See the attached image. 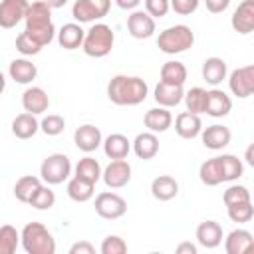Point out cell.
<instances>
[{
  "label": "cell",
  "mask_w": 254,
  "mask_h": 254,
  "mask_svg": "<svg viewBox=\"0 0 254 254\" xmlns=\"http://www.w3.org/2000/svg\"><path fill=\"white\" fill-rule=\"evenodd\" d=\"M22 248L26 254H54L56 240L42 222H28L22 228Z\"/></svg>",
  "instance_id": "obj_4"
},
{
  "label": "cell",
  "mask_w": 254,
  "mask_h": 254,
  "mask_svg": "<svg viewBox=\"0 0 254 254\" xmlns=\"http://www.w3.org/2000/svg\"><path fill=\"white\" fill-rule=\"evenodd\" d=\"M46 2L50 4L52 10H56V8H64V6L67 4V0H46Z\"/></svg>",
  "instance_id": "obj_51"
},
{
  "label": "cell",
  "mask_w": 254,
  "mask_h": 254,
  "mask_svg": "<svg viewBox=\"0 0 254 254\" xmlns=\"http://www.w3.org/2000/svg\"><path fill=\"white\" fill-rule=\"evenodd\" d=\"M206 4V10L212 12V14H222L228 6H230V0H204Z\"/></svg>",
  "instance_id": "obj_47"
},
{
  "label": "cell",
  "mask_w": 254,
  "mask_h": 254,
  "mask_svg": "<svg viewBox=\"0 0 254 254\" xmlns=\"http://www.w3.org/2000/svg\"><path fill=\"white\" fill-rule=\"evenodd\" d=\"M99 252L101 254H125L127 252V242L117 234H109V236L103 238V242L99 246Z\"/></svg>",
  "instance_id": "obj_43"
},
{
  "label": "cell",
  "mask_w": 254,
  "mask_h": 254,
  "mask_svg": "<svg viewBox=\"0 0 254 254\" xmlns=\"http://www.w3.org/2000/svg\"><path fill=\"white\" fill-rule=\"evenodd\" d=\"M228 87H230L232 95H236L238 99H246V97L254 95V64L242 65V67H236L234 71H230Z\"/></svg>",
  "instance_id": "obj_9"
},
{
  "label": "cell",
  "mask_w": 254,
  "mask_h": 254,
  "mask_svg": "<svg viewBox=\"0 0 254 254\" xmlns=\"http://www.w3.org/2000/svg\"><path fill=\"white\" fill-rule=\"evenodd\" d=\"M192 44H194V32L187 24L169 26L163 32H159V36H157V48L169 56L183 54V52L190 50Z\"/></svg>",
  "instance_id": "obj_3"
},
{
  "label": "cell",
  "mask_w": 254,
  "mask_h": 254,
  "mask_svg": "<svg viewBox=\"0 0 254 254\" xmlns=\"http://www.w3.org/2000/svg\"><path fill=\"white\" fill-rule=\"evenodd\" d=\"M206 89L204 87H190L189 91H185V105L187 111L190 113H204L206 109Z\"/></svg>",
  "instance_id": "obj_37"
},
{
  "label": "cell",
  "mask_w": 254,
  "mask_h": 254,
  "mask_svg": "<svg viewBox=\"0 0 254 254\" xmlns=\"http://www.w3.org/2000/svg\"><path fill=\"white\" fill-rule=\"evenodd\" d=\"M200 0H171V10H175L181 16H190L196 12Z\"/></svg>",
  "instance_id": "obj_45"
},
{
  "label": "cell",
  "mask_w": 254,
  "mask_h": 254,
  "mask_svg": "<svg viewBox=\"0 0 254 254\" xmlns=\"http://www.w3.org/2000/svg\"><path fill=\"white\" fill-rule=\"evenodd\" d=\"M232 139V133L226 125H220V123H214V125H208L206 129H202L200 133V141L206 149L210 151H220L224 149Z\"/></svg>",
  "instance_id": "obj_15"
},
{
  "label": "cell",
  "mask_w": 254,
  "mask_h": 254,
  "mask_svg": "<svg viewBox=\"0 0 254 254\" xmlns=\"http://www.w3.org/2000/svg\"><path fill=\"white\" fill-rule=\"evenodd\" d=\"M230 26L240 36L254 32V0H242L230 16Z\"/></svg>",
  "instance_id": "obj_13"
},
{
  "label": "cell",
  "mask_w": 254,
  "mask_h": 254,
  "mask_svg": "<svg viewBox=\"0 0 254 254\" xmlns=\"http://www.w3.org/2000/svg\"><path fill=\"white\" fill-rule=\"evenodd\" d=\"M85 32H87V30H83L81 24H77V22L64 24V26L58 30V44H60L64 50H77V48L83 46Z\"/></svg>",
  "instance_id": "obj_21"
},
{
  "label": "cell",
  "mask_w": 254,
  "mask_h": 254,
  "mask_svg": "<svg viewBox=\"0 0 254 254\" xmlns=\"http://www.w3.org/2000/svg\"><path fill=\"white\" fill-rule=\"evenodd\" d=\"M151 194L157 200H171L179 194V183L171 175H159L151 183Z\"/></svg>",
  "instance_id": "obj_28"
},
{
  "label": "cell",
  "mask_w": 254,
  "mask_h": 254,
  "mask_svg": "<svg viewBox=\"0 0 254 254\" xmlns=\"http://www.w3.org/2000/svg\"><path fill=\"white\" fill-rule=\"evenodd\" d=\"M71 175V161L64 153L48 155L40 165V177L46 185H62Z\"/></svg>",
  "instance_id": "obj_6"
},
{
  "label": "cell",
  "mask_w": 254,
  "mask_h": 254,
  "mask_svg": "<svg viewBox=\"0 0 254 254\" xmlns=\"http://www.w3.org/2000/svg\"><path fill=\"white\" fill-rule=\"evenodd\" d=\"M145 10L157 20L165 18L171 10V0H145Z\"/></svg>",
  "instance_id": "obj_44"
},
{
  "label": "cell",
  "mask_w": 254,
  "mask_h": 254,
  "mask_svg": "<svg viewBox=\"0 0 254 254\" xmlns=\"http://www.w3.org/2000/svg\"><path fill=\"white\" fill-rule=\"evenodd\" d=\"M226 212H228V218L232 222H238V224H246L254 218V206H252V200H246V202H238V204H232V206H226Z\"/></svg>",
  "instance_id": "obj_38"
},
{
  "label": "cell",
  "mask_w": 254,
  "mask_h": 254,
  "mask_svg": "<svg viewBox=\"0 0 254 254\" xmlns=\"http://www.w3.org/2000/svg\"><path fill=\"white\" fill-rule=\"evenodd\" d=\"M161 81L171 83V85H185L187 81V67L183 62L169 60L161 67Z\"/></svg>",
  "instance_id": "obj_33"
},
{
  "label": "cell",
  "mask_w": 254,
  "mask_h": 254,
  "mask_svg": "<svg viewBox=\"0 0 254 254\" xmlns=\"http://www.w3.org/2000/svg\"><path fill=\"white\" fill-rule=\"evenodd\" d=\"M250 252H254V242L250 244V248H248V252H246V254H250Z\"/></svg>",
  "instance_id": "obj_52"
},
{
  "label": "cell",
  "mask_w": 254,
  "mask_h": 254,
  "mask_svg": "<svg viewBox=\"0 0 254 254\" xmlns=\"http://www.w3.org/2000/svg\"><path fill=\"white\" fill-rule=\"evenodd\" d=\"M42 44L40 42H36L28 32H20L18 36H16V50L22 54V56H36V54H40L42 52Z\"/></svg>",
  "instance_id": "obj_41"
},
{
  "label": "cell",
  "mask_w": 254,
  "mask_h": 254,
  "mask_svg": "<svg viewBox=\"0 0 254 254\" xmlns=\"http://www.w3.org/2000/svg\"><path fill=\"white\" fill-rule=\"evenodd\" d=\"M95 212L105 220H117L127 212V200L111 190H103L95 196Z\"/></svg>",
  "instance_id": "obj_8"
},
{
  "label": "cell",
  "mask_w": 254,
  "mask_h": 254,
  "mask_svg": "<svg viewBox=\"0 0 254 254\" xmlns=\"http://www.w3.org/2000/svg\"><path fill=\"white\" fill-rule=\"evenodd\" d=\"M115 4H117L121 10H135V8L141 4V0H115Z\"/></svg>",
  "instance_id": "obj_49"
},
{
  "label": "cell",
  "mask_w": 254,
  "mask_h": 254,
  "mask_svg": "<svg viewBox=\"0 0 254 254\" xmlns=\"http://www.w3.org/2000/svg\"><path fill=\"white\" fill-rule=\"evenodd\" d=\"M155 18L147 10H133L127 16V32L135 40H147L155 34Z\"/></svg>",
  "instance_id": "obj_10"
},
{
  "label": "cell",
  "mask_w": 254,
  "mask_h": 254,
  "mask_svg": "<svg viewBox=\"0 0 254 254\" xmlns=\"http://www.w3.org/2000/svg\"><path fill=\"white\" fill-rule=\"evenodd\" d=\"M220 159V167H222V179L224 183H230V181H236L244 175V163L236 157V155H218Z\"/></svg>",
  "instance_id": "obj_35"
},
{
  "label": "cell",
  "mask_w": 254,
  "mask_h": 254,
  "mask_svg": "<svg viewBox=\"0 0 254 254\" xmlns=\"http://www.w3.org/2000/svg\"><path fill=\"white\" fill-rule=\"evenodd\" d=\"M42 187V179L34 177V175H24L16 181L14 185V196L20 200V202H26L30 204L32 196L38 192V189Z\"/></svg>",
  "instance_id": "obj_32"
},
{
  "label": "cell",
  "mask_w": 254,
  "mask_h": 254,
  "mask_svg": "<svg viewBox=\"0 0 254 254\" xmlns=\"http://www.w3.org/2000/svg\"><path fill=\"white\" fill-rule=\"evenodd\" d=\"M111 0H75L71 6V16L75 22H95L109 14Z\"/></svg>",
  "instance_id": "obj_7"
},
{
  "label": "cell",
  "mask_w": 254,
  "mask_h": 254,
  "mask_svg": "<svg viewBox=\"0 0 254 254\" xmlns=\"http://www.w3.org/2000/svg\"><path fill=\"white\" fill-rule=\"evenodd\" d=\"M222 200H224L226 206H232V204H238V202L252 200V194H250V190H248L244 185H230V187L224 190Z\"/></svg>",
  "instance_id": "obj_40"
},
{
  "label": "cell",
  "mask_w": 254,
  "mask_h": 254,
  "mask_svg": "<svg viewBox=\"0 0 254 254\" xmlns=\"http://www.w3.org/2000/svg\"><path fill=\"white\" fill-rule=\"evenodd\" d=\"M73 173H75V177H81V179H85V181H89V183H97V181L103 177L101 165H99V161L93 159V157H83V159H79L77 165H75V169H73Z\"/></svg>",
  "instance_id": "obj_34"
},
{
  "label": "cell",
  "mask_w": 254,
  "mask_h": 254,
  "mask_svg": "<svg viewBox=\"0 0 254 254\" xmlns=\"http://www.w3.org/2000/svg\"><path fill=\"white\" fill-rule=\"evenodd\" d=\"M143 123L147 127V131H153V133H165L171 125H173V115L167 107H153L145 113L143 117Z\"/></svg>",
  "instance_id": "obj_25"
},
{
  "label": "cell",
  "mask_w": 254,
  "mask_h": 254,
  "mask_svg": "<svg viewBox=\"0 0 254 254\" xmlns=\"http://www.w3.org/2000/svg\"><path fill=\"white\" fill-rule=\"evenodd\" d=\"M103 183L107 189H121L131 181V165L125 159H111L103 169Z\"/></svg>",
  "instance_id": "obj_11"
},
{
  "label": "cell",
  "mask_w": 254,
  "mask_h": 254,
  "mask_svg": "<svg viewBox=\"0 0 254 254\" xmlns=\"http://www.w3.org/2000/svg\"><path fill=\"white\" fill-rule=\"evenodd\" d=\"M133 153L143 159L149 161L159 153V137L153 131H143L133 139Z\"/></svg>",
  "instance_id": "obj_24"
},
{
  "label": "cell",
  "mask_w": 254,
  "mask_h": 254,
  "mask_svg": "<svg viewBox=\"0 0 254 254\" xmlns=\"http://www.w3.org/2000/svg\"><path fill=\"white\" fill-rule=\"evenodd\" d=\"M64 129H65V119H64L62 115L52 113V115H46V117L40 121V131L46 133L48 137H56V135L64 133Z\"/></svg>",
  "instance_id": "obj_42"
},
{
  "label": "cell",
  "mask_w": 254,
  "mask_h": 254,
  "mask_svg": "<svg viewBox=\"0 0 254 254\" xmlns=\"http://www.w3.org/2000/svg\"><path fill=\"white\" fill-rule=\"evenodd\" d=\"M244 161L254 169V143H250V145L246 147V151H244Z\"/></svg>",
  "instance_id": "obj_50"
},
{
  "label": "cell",
  "mask_w": 254,
  "mask_h": 254,
  "mask_svg": "<svg viewBox=\"0 0 254 254\" xmlns=\"http://www.w3.org/2000/svg\"><path fill=\"white\" fill-rule=\"evenodd\" d=\"M26 28L24 32H28L36 42H40L44 48L50 46L56 38V26L52 22V8L46 0H36L30 4L28 14H26Z\"/></svg>",
  "instance_id": "obj_2"
},
{
  "label": "cell",
  "mask_w": 254,
  "mask_h": 254,
  "mask_svg": "<svg viewBox=\"0 0 254 254\" xmlns=\"http://www.w3.org/2000/svg\"><path fill=\"white\" fill-rule=\"evenodd\" d=\"M230 111H232V99H230V95L226 91L218 89V87L208 89L204 113L210 115V117H226Z\"/></svg>",
  "instance_id": "obj_16"
},
{
  "label": "cell",
  "mask_w": 254,
  "mask_h": 254,
  "mask_svg": "<svg viewBox=\"0 0 254 254\" xmlns=\"http://www.w3.org/2000/svg\"><path fill=\"white\" fill-rule=\"evenodd\" d=\"M8 73H10V77H12L16 83L28 85V83H32V81L36 79L38 67H36V64H32V62L26 60V58H16V60L10 62Z\"/></svg>",
  "instance_id": "obj_23"
},
{
  "label": "cell",
  "mask_w": 254,
  "mask_h": 254,
  "mask_svg": "<svg viewBox=\"0 0 254 254\" xmlns=\"http://www.w3.org/2000/svg\"><path fill=\"white\" fill-rule=\"evenodd\" d=\"M198 179L206 187H216V185L224 183L220 159L218 157H212V159H206L204 163H200V167H198Z\"/></svg>",
  "instance_id": "obj_30"
},
{
  "label": "cell",
  "mask_w": 254,
  "mask_h": 254,
  "mask_svg": "<svg viewBox=\"0 0 254 254\" xmlns=\"http://www.w3.org/2000/svg\"><path fill=\"white\" fill-rule=\"evenodd\" d=\"M131 149H133V143L123 133H111L103 139V153L109 159H125Z\"/></svg>",
  "instance_id": "obj_26"
},
{
  "label": "cell",
  "mask_w": 254,
  "mask_h": 254,
  "mask_svg": "<svg viewBox=\"0 0 254 254\" xmlns=\"http://www.w3.org/2000/svg\"><path fill=\"white\" fill-rule=\"evenodd\" d=\"M222 226L216 222V220H202L198 226H196V242L202 246V248H216L220 246L222 242Z\"/></svg>",
  "instance_id": "obj_20"
},
{
  "label": "cell",
  "mask_w": 254,
  "mask_h": 254,
  "mask_svg": "<svg viewBox=\"0 0 254 254\" xmlns=\"http://www.w3.org/2000/svg\"><path fill=\"white\" fill-rule=\"evenodd\" d=\"M30 2L28 0H2L0 4V26L4 30L14 28L22 20H26Z\"/></svg>",
  "instance_id": "obj_12"
},
{
  "label": "cell",
  "mask_w": 254,
  "mask_h": 254,
  "mask_svg": "<svg viewBox=\"0 0 254 254\" xmlns=\"http://www.w3.org/2000/svg\"><path fill=\"white\" fill-rule=\"evenodd\" d=\"M113 44H115V34L111 30V26H107L103 22H95L85 32V40H83L81 50L89 58H105L107 54H111Z\"/></svg>",
  "instance_id": "obj_5"
},
{
  "label": "cell",
  "mask_w": 254,
  "mask_h": 254,
  "mask_svg": "<svg viewBox=\"0 0 254 254\" xmlns=\"http://www.w3.org/2000/svg\"><path fill=\"white\" fill-rule=\"evenodd\" d=\"M177 254H196V246L190 242H181L177 246Z\"/></svg>",
  "instance_id": "obj_48"
},
{
  "label": "cell",
  "mask_w": 254,
  "mask_h": 254,
  "mask_svg": "<svg viewBox=\"0 0 254 254\" xmlns=\"http://www.w3.org/2000/svg\"><path fill=\"white\" fill-rule=\"evenodd\" d=\"M18 244H22V232L12 224H4L0 228V254H14Z\"/></svg>",
  "instance_id": "obj_36"
},
{
  "label": "cell",
  "mask_w": 254,
  "mask_h": 254,
  "mask_svg": "<svg viewBox=\"0 0 254 254\" xmlns=\"http://www.w3.org/2000/svg\"><path fill=\"white\" fill-rule=\"evenodd\" d=\"M69 254H95V246L87 240H79L69 246Z\"/></svg>",
  "instance_id": "obj_46"
},
{
  "label": "cell",
  "mask_w": 254,
  "mask_h": 254,
  "mask_svg": "<svg viewBox=\"0 0 254 254\" xmlns=\"http://www.w3.org/2000/svg\"><path fill=\"white\" fill-rule=\"evenodd\" d=\"M38 131H40V121L36 119L34 113L24 111V113L16 115L12 121V133L18 139H32Z\"/></svg>",
  "instance_id": "obj_27"
},
{
  "label": "cell",
  "mask_w": 254,
  "mask_h": 254,
  "mask_svg": "<svg viewBox=\"0 0 254 254\" xmlns=\"http://www.w3.org/2000/svg\"><path fill=\"white\" fill-rule=\"evenodd\" d=\"M22 107H24V111H28V113L42 115V113H46L48 107H50V97H48V93H46L42 87L32 85V87H28V89L22 93Z\"/></svg>",
  "instance_id": "obj_18"
},
{
  "label": "cell",
  "mask_w": 254,
  "mask_h": 254,
  "mask_svg": "<svg viewBox=\"0 0 254 254\" xmlns=\"http://www.w3.org/2000/svg\"><path fill=\"white\" fill-rule=\"evenodd\" d=\"M147 95H149V85L139 75L117 73L107 83V97L115 105H127V107L139 105L147 99Z\"/></svg>",
  "instance_id": "obj_1"
},
{
  "label": "cell",
  "mask_w": 254,
  "mask_h": 254,
  "mask_svg": "<svg viewBox=\"0 0 254 254\" xmlns=\"http://www.w3.org/2000/svg\"><path fill=\"white\" fill-rule=\"evenodd\" d=\"M54 204H56V194L48 185H42L30 200V206H34L36 210H50Z\"/></svg>",
  "instance_id": "obj_39"
},
{
  "label": "cell",
  "mask_w": 254,
  "mask_h": 254,
  "mask_svg": "<svg viewBox=\"0 0 254 254\" xmlns=\"http://www.w3.org/2000/svg\"><path fill=\"white\" fill-rule=\"evenodd\" d=\"M175 131L179 137L183 139H194L202 133V121L198 113H190V111H183L177 115L175 119Z\"/></svg>",
  "instance_id": "obj_19"
},
{
  "label": "cell",
  "mask_w": 254,
  "mask_h": 254,
  "mask_svg": "<svg viewBox=\"0 0 254 254\" xmlns=\"http://www.w3.org/2000/svg\"><path fill=\"white\" fill-rule=\"evenodd\" d=\"M73 143L79 151L83 153H91L95 151L99 145H103V137H101V131L99 127L91 125V123H85V125H79L73 133Z\"/></svg>",
  "instance_id": "obj_14"
},
{
  "label": "cell",
  "mask_w": 254,
  "mask_h": 254,
  "mask_svg": "<svg viewBox=\"0 0 254 254\" xmlns=\"http://www.w3.org/2000/svg\"><path fill=\"white\" fill-rule=\"evenodd\" d=\"M252 242H254V236L248 230L236 228L228 232V236L224 238V250L226 254H246Z\"/></svg>",
  "instance_id": "obj_29"
},
{
  "label": "cell",
  "mask_w": 254,
  "mask_h": 254,
  "mask_svg": "<svg viewBox=\"0 0 254 254\" xmlns=\"http://www.w3.org/2000/svg\"><path fill=\"white\" fill-rule=\"evenodd\" d=\"M95 194V183H89L81 177H71L67 181V196L75 202H87Z\"/></svg>",
  "instance_id": "obj_31"
},
{
  "label": "cell",
  "mask_w": 254,
  "mask_h": 254,
  "mask_svg": "<svg viewBox=\"0 0 254 254\" xmlns=\"http://www.w3.org/2000/svg\"><path fill=\"white\" fill-rule=\"evenodd\" d=\"M157 105L161 107H177L181 101H185V89L183 85H171V83H165V81H159L155 85V93H153Z\"/></svg>",
  "instance_id": "obj_17"
},
{
  "label": "cell",
  "mask_w": 254,
  "mask_h": 254,
  "mask_svg": "<svg viewBox=\"0 0 254 254\" xmlns=\"http://www.w3.org/2000/svg\"><path fill=\"white\" fill-rule=\"evenodd\" d=\"M226 77H228V65H226V62H224L222 58L212 56V58H206V60L202 62V79H204L208 85L216 87V85H220Z\"/></svg>",
  "instance_id": "obj_22"
}]
</instances>
